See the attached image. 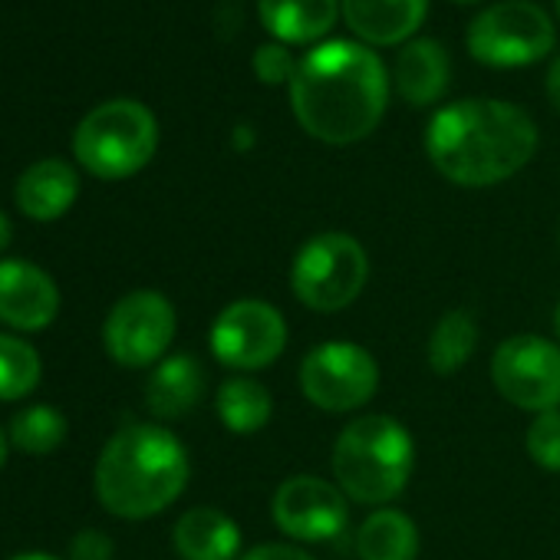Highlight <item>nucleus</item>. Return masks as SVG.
Wrapping results in <instances>:
<instances>
[{
    "instance_id": "obj_22",
    "label": "nucleus",
    "mask_w": 560,
    "mask_h": 560,
    "mask_svg": "<svg viewBox=\"0 0 560 560\" xmlns=\"http://www.w3.org/2000/svg\"><path fill=\"white\" fill-rule=\"evenodd\" d=\"M478 347V324L468 311H448L439 317L429 347H425V360L432 366V373L439 376H455L475 353Z\"/></svg>"
},
{
    "instance_id": "obj_17",
    "label": "nucleus",
    "mask_w": 560,
    "mask_h": 560,
    "mask_svg": "<svg viewBox=\"0 0 560 560\" xmlns=\"http://www.w3.org/2000/svg\"><path fill=\"white\" fill-rule=\"evenodd\" d=\"M257 14L277 44H314L340 18V0H257Z\"/></svg>"
},
{
    "instance_id": "obj_27",
    "label": "nucleus",
    "mask_w": 560,
    "mask_h": 560,
    "mask_svg": "<svg viewBox=\"0 0 560 560\" xmlns=\"http://www.w3.org/2000/svg\"><path fill=\"white\" fill-rule=\"evenodd\" d=\"M113 537L103 534V530H80L73 540H70V560H113Z\"/></svg>"
},
{
    "instance_id": "obj_29",
    "label": "nucleus",
    "mask_w": 560,
    "mask_h": 560,
    "mask_svg": "<svg viewBox=\"0 0 560 560\" xmlns=\"http://www.w3.org/2000/svg\"><path fill=\"white\" fill-rule=\"evenodd\" d=\"M547 100H550V106L560 113V57L550 63V70H547Z\"/></svg>"
},
{
    "instance_id": "obj_18",
    "label": "nucleus",
    "mask_w": 560,
    "mask_h": 560,
    "mask_svg": "<svg viewBox=\"0 0 560 560\" xmlns=\"http://www.w3.org/2000/svg\"><path fill=\"white\" fill-rule=\"evenodd\" d=\"M201 396H205V370L188 353L165 357L145 383V406L152 409L155 419H182L201 402Z\"/></svg>"
},
{
    "instance_id": "obj_31",
    "label": "nucleus",
    "mask_w": 560,
    "mask_h": 560,
    "mask_svg": "<svg viewBox=\"0 0 560 560\" xmlns=\"http://www.w3.org/2000/svg\"><path fill=\"white\" fill-rule=\"evenodd\" d=\"M11 560H60V557H54V553H40V550H27V553H18V557H11Z\"/></svg>"
},
{
    "instance_id": "obj_4",
    "label": "nucleus",
    "mask_w": 560,
    "mask_h": 560,
    "mask_svg": "<svg viewBox=\"0 0 560 560\" xmlns=\"http://www.w3.org/2000/svg\"><path fill=\"white\" fill-rule=\"evenodd\" d=\"M416 445L393 416H363L350 422L334 445V475L340 491L360 504H389L412 478Z\"/></svg>"
},
{
    "instance_id": "obj_19",
    "label": "nucleus",
    "mask_w": 560,
    "mask_h": 560,
    "mask_svg": "<svg viewBox=\"0 0 560 560\" xmlns=\"http://www.w3.org/2000/svg\"><path fill=\"white\" fill-rule=\"evenodd\" d=\"M396 86L409 106H432L448 90V54L439 40H409L396 60Z\"/></svg>"
},
{
    "instance_id": "obj_32",
    "label": "nucleus",
    "mask_w": 560,
    "mask_h": 560,
    "mask_svg": "<svg viewBox=\"0 0 560 560\" xmlns=\"http://www.w3.org/2000/svg\"><path fill=\"white\" fill-rule=\"evenodd\" d=\"M8 442H11V439H8L4 432H0V468H4V462H8Z\"/></svg>"
},
{
    "instance_id": "obj_33",
    "label": "nucleus",
    "mask_w": 560,
    "mask_h": 560,
    "mask_svg": "<svg viewBox=\"0 0 560 560\" xmlns=\"http://www.w3.org/2000/svg\"><path fill=\"white\" fill-rule=\"evenodd\" d=\"M553 330H557V340H560V304H557V311H553Z\"/></svg>"
},
{
    "instance_id": "obj_34",
    "label": "nucleus",
    "mask_w": 560,
    "mask_h": 560,
    "mask_svg": "<svg viewBox=\"0 0 560 560\" xmlns=\"http://www.w3.org/2000/svg\"><path fill=\"white\" fill-rule=\"evenodd\" d=\"M458 4H481V0H458Z\"/></svg>"
},
{
    "instance_id": "obj_5",
    "label": "nucleus",
    "mask_w": 560,
    "mask_h": 560,
    "mask_svg": "<svg viewBox=\"0 0 560 560\" xmlns=\"http://www.w3.org/2000/svg\"><path fill=\"white\" fill-rule=\"evenodd\" d=\"M155 149L159 122L152 109L136 100H109L90 109L73 132L77 162L103 182H119L142 172Z\"/></svg>"
},
{
    "instance_id": "obj_26",
    "label": "nucleus",
    "mask_w": 560,
    "mask_h": 560,
    "mask_svg": "<svg viewBox=\"0 0 560 560\" xmlns=\"http://www.w3.org/2000/svg\"><path fill=\"white\" fill-rule=\"evenodd\" d=\"M254 73L260 83L267 86H280V83H288L294 80L298 73V63H294V54L288 50V44H264L257 47L254 54Z\"/></svg>"
},
{
    "instance_id": "obj_9",
    "label": "nucleus",
    "mask_w": 560,
    "mask_h": 560,
    "mask_svg": "<svg viewBox=\"0 0 560 560\" xmlns=\"http://www.w3.org/2000/svg\"><path fill=\"white\" fill-rule=\"evenodd\" d=\"M208 343L221 366L237 373H257L284 353L288 320L267 301H234L211 324Z\"/></svg>"
},
{
    "instance_id": "obj_30",
    "label": "nucleus",
    "mask_w": 560,
    "mask_h": 560,
    "mask_svg": "<svg viewBox=\"0 0 560 560\" xmlns=\"http://www.w3.org/2000/svg\"><path fill=\"white\" fill-rule=\"evenodd\" d=\"M11 237H14V228H11V218L0 211V250H8V244H11Z\"/></svg>"
},
{
    "instance_id": "obj_21",
    "label": "nucleus",
    "mask_w": 560,
    "mask_h": 560,
    "mask_svg": "<svg viewBox=\"0 0 560 560\" xmlns=\"http://www.w3.org/2000/svg\"><path fill=\"white\" fill-rule=\"evenodd\" d=\"M214 409L228 432L254 435L270 422L273 399H270V389L264 383H257L254 376H231L218 386Z\"/></svg>"
},
{
    "instance_id": "obj_14",
    "label": "nucleus",
    "mask_w": 560,
    "mask_h": 560,
    "mask_svg": "<svg viewBox=\"0 0 560 560\" xmlns=\"http://www.w3.org/2000/svg\"><path fill=\"white\" fill-rule=\"evenodd\" d=\"M429 0H340L347 27L373 47L406 44L425 21Z\"/></svg>"
},
{
    "instance_id": "obj_6",
    "label": "nucleus",
    "mask_w": 560,
    "mask_h": 560,
    "mask_svg": "<svg viewBox=\"0 0 560 560\" xmlns=\"http://www.w3.org/2000/svg\"><path fill=\"white\" fill-rule=\"evenodd\" d=\"M370 280L366 247L343 231L314 234L291 264V288L298 301L317 314L347 311Z\"/></svg>"
},
{
    "instance_id": "obj_11",
    "label": "nucleus",
    "mask_w": 560,
    "mask_h": 560,
    "mask_svg": "<svg viewBox=\"0 0 560 560\" xmlns=\"http://www.w3.org/2000/svg\"><path fill=\"white\" fill-rule=\"evenodd\" d=\"M491 380L494 389L524 412L540 416L560 409V347L534 334H517L494 350Z\"/></svg>"
},
{
    "instance_id": "obj_2",
    "label": "nucleus",
    "mask_w": 560,
    "mask_h": 560,
    "mask_svg": "<svg viewBox=\"0 0 560 560\" xmlns=\"http://www.w3.org/2000/svg\"><path fill=\"white\" fill-rule=\"evenodd\" d=\"M425 152L448 182L488 188L517 175L534 159L537 126L514 103L462 100L432 116Z\"/></svg>"
},
{
    "instance_id": "obj_28",
    "label": "nucleus",
    "mask_w": 560,
    "mask_h": 560,
    "mask_svg": "<svg viewBox=\"0 0 560 560\" xmlns=\"http://www.w3.org/2000/svg\"><path fill=\"white\" fill-rule=\"evenodd\" d=\"M241 560H314V557L298 544H257L244 550Z\"/></svg>"
},
{
    "instance_id": "obj_1",
    "label": "nucleus",
    "mask_w": 560,
    "mask_h": 560,
    "mask_svg": "<svg viewBox=\"0 0 560 560\" xmlns=\"http://www.w3.org/2000/svg\"><path fill=\"white\" fill-rule=\"evenodd\" d=\"M389 77L383 60L353 40L314 47L291 80V109L307 136L327 145L363 142L383 119Z\"/></svg>"
},
{
    "instance_id": "obj_25",
    "label": "nucleus",
    "mask_w": 560,
    "mask_h": 560,
    "mask_svg": "<svg viewBox=\"0 0 560 560\" xmlns=\"http://www.w3.org/2000/svg\"><path fill=\"white\" fill-rule=\"evenodd\" d=\"M527 455L547 468V471H560V409H550V412H540L530 429H527Z\"/></svg>"
},
{
    "instance_id": "obj_7",
    "label": "nucleus",
    "mask_w": 560,
    "mask_h": 560,
    "mask_svg": "<svg viewBox=\"0 0 560 560\" xmlns=\"http://www.w3.org/2000/svg\"><path fill=\"white\" fill-rule=\"evenodd\" d=\"M553 50L550 18L530 0H504L481 11L468 27V54L498 70L527 67Z\"/></svg>"
},
{
    "instance_id": "obj_13",
    "label": "nucleus",
    "mask_w": 560,
    "mask_h": 560,
    "mask_svg": "<svg viewBox=\"0 0 560 560\" xmlns=\"http://www.w3.org/2000/svg\"><path fill=\"white\" fill-rule=\"evenodd\" d=\"M60 314V291L54 277L24 257L0 260V324L34 334L47 330Z\"/></svg>"
},
{
    "instance_id": "obj_24",
    "label": "nucleus",
    "mask_w": 560,
    "mask_h": 560,
    "mask_svg": "<svg viewBox=\"0 0 560 560\" xmlns=\"http://www.w3.org/2000/svg\"><path fill=\"white\" fill-rule=\"evenodd\" d=\"M8 439L24 455H50L67 442V419L54 406H27L14 416Z\"/></svg>"
},
{
    "instance_id": "obj_35",
    "label": "nucleus",
    "mask_w": 560,
    "mask_h": 560,
    "mask_svg": "<svg viewBox=\"0 0 560 560\" xmlns=\"http://www.w3.org/2000/svg\"><path fill=\"white\" fill-rule=\"evenodd\" d=\"M557 14H560V0H557Z\"/></svg>"
},
{
    "instance_id": "obj_8",
    "label": "nucleus",
    "mask_w": 560,
    "mask_h": 560,
    "mask_svg": "<svg viewBox=\"0 0 560 560\" xmlns=\"http://www.w3.org/2000/svg\"><path fill=\"white\" fill-rule=\"evenodd\" d=\"M301 389L324 412L363 409L380 389V363L370 350L350 340L314 347L301 363Z\"/></svg>"
},
{
    "instance_id": "obj_20",
    "label": "nucleus",
    "mask_w": 560,
    "mask_h": 560,
    "mask_svg": "<svg viewBox=\"0 0 560 560\" xmlns=\"http://www.w3.org/2000/svg\"><path fill=\"white\" fill-rule=\"evenodd\" d=\"M357 553L360 560H416L419 527L409 514L396 508H380L360 524Z\"/></svg>"
},
{
    "instance_id": "obj_12",
    "label": "nucleus",
    "mask_w": 560,
    "mask_h": 560,
    "mask_svg": "<svg viewBox=\"0 0 560 560\" xmlns=\"http://www.w3.org/2000/svg\"><path fill=\"white\" fill-rule=\"evenodd\" d=\"M273 524L294 540L320 544L343 534L350 521L347 494L317 475H294L273 491Z\"/></svg>"
},
{
    "instance_id": "obj_16",
    "label": "nucleus",
    "mask_w": 560,
    "mask_h": 560,
    "mask_svg": "<svg viewBox=\"0 0 560 560\" xmlns=\"http://www.w3.org/2000/svg\"><path fill=\"white\" fill-rule=\"evenodd\" d=\"M182 560H241V527L218 508H188L172 530Z\"/></svg>"
},
{
    "instance_id": "obj_23",
    "label": "nucleus",
    "mask_w": 560,
    "mask_h": 560,
    "mask_svg": "<svg viewBox=\"0 0 560 560\" xmlns=\"http://www.w3.org/2000/svg\"><path fill=\"white\" fill-rule=\"evenodd\" d=\"M44 363L40 353L11 334H0V402H14L31 396L40 386Z\"/></svg>"
},
{
    "instance_id": "obj_10",
    "label": "nucleus",
    "mask_w": 560,
    "mask_h": 560,
    "mask_svg": "<svg viewBox=\"0 0 560 560\" xmlns=\"http://www.w3.org/2000/svg\"><path fill=\"white\" fill-rule=\"evenodd\" d=\"M175 307L159 291L126 294L103 324L106 353L129 370H145L162 363L175 340Z\"/></svg>"
},
{
    "instance_id": "obj_15",
    "label": "nucleus",
    "mask_w": 560,
    "mask_h": 560,
    "mask_svg": "<svg viewBox=\"0 0 560 560\" xmlns=\"http://www.w3.org/2000/svg\"><path fill=\"white\" fill-rule=\"evenodd\" d=\"M80 195V175L63 159H44L24 168L14 188L18 208L31 221H57L63 218Z\"/></svg>"
},
{
    "instance_id": "obj_3",
    "label": "nucleus",
    "mask_w": 560,
    "mask_h": 560,
    "mask_svg": "<svg viewBox=\"0 0 560 560\" xmlns=\"http://www.w3.org/2000/svg\"><path fill=\"white\" fill-rule=\"evenodd\" d=\"M191 462L175 432L165 425H126L100 452L96 498L126 521L162 514L188 485Z\"/></svg>"
}]
</instances>
